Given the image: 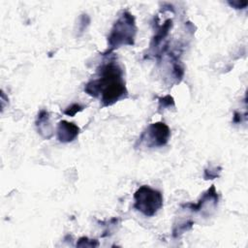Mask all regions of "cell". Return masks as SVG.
<instances>
[{
	"label": "cell",
	"instance_id": "cell-1",
	"mask_svg": "<svg viewBox=\"0 0 248 248\" xmlns=\"http://www.w3.org/2000/svg\"><path fill=\"white\" fill-rule=\"evenodd\" d=\"M99 78L89 81L84 91L91 96H101L104 106H111L127 94L123 80V72L115 62L104 64L99 69Z\"/></svg>",
	"mask_w": 248,
	"mask_h": 248
},
{
	"label": "cell",
	"instance_id": "cell-2",
	"mask_svg": "<svg viewBox=\"0 0 248 248\" xmlns=\"http://www.w3.org/2000/svg\"><path fill=\"white\" fill-rule=\"evenodd\" d=\"M135 34V18L129 12H124L114 23L108 36V43L109 47L115 48L121 45H133Z\"/></svg>",
	"mask_w": 248,
	"mask_h": 248
},
{
	"label": "cell",
	"instance_id": "cell-3",
	"mask_svg": "<svg viewBox=\"0 0 248 248\" xmlns=\"http://www.w3.org/2000/svg\"><path fill=\"white\" fill-rule=\"evenodd\" d=\"M135 208L145 216H153L163 205L162 194L149 186L140 187L134 196Z\"/></svg>",
	"mask_w": 248,
	"mask_h": 248
},
{
	"label": "cell",
	"instance_id": "cell-4",
	"mask_svg": "<svg viewBox=\"0 0 248 248\" xmlns=\"http://www.w3.org/2000/svg\"><path fill=\"white\" fill-rule=\"evenodd\" d=\"M170 138L169 127L162 122L151 124L146 132H144L140 138L141 140H146L148 146H163Z\"/></svg>",
	"mask_w": 248,
	"mask_h": 248
},
{
	"label": "cell",
	"instance_id": "cell-5",
	"mask_svg": "<svg viewBox=\"0 0 248 248\" xmlns=\"http://www.w3.org/2000/svg\"><path fill=\"white\" fill-rule=\"evenodd\" d=\"M78 127L74 123L66 120L60 121L57 128V138L62 142H69L74 140L78 135Z\"/></svg>",
	"mask_w": 248,
	"mask_h": 248
},
{
	"label": "cell",
	"instance_id": "cell-6",
	"mask_svg": "<svg viewBox=\"0 0 248 248\" xmlns=\"http://www.w3.org/2000/svg\"><path fill=\"white\" fill-rule=\"evenodd\" d=\"M82 108H83L81 106H79L78 104H73V105H71L69 108H67L65 109L64 113L67 114V115H70V116H74L77 112L80 111Z\"/></svg>",
	"mask_w": 248,
	"mask_h": 248
}]
</instances>
